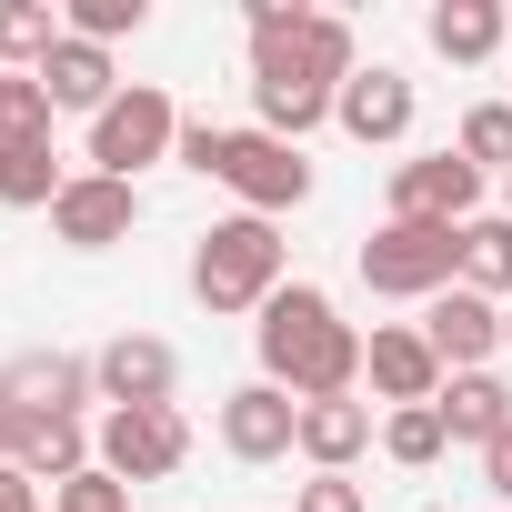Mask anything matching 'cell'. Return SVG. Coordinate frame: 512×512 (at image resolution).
<instances>
[{
	"mask_svg": "<svg viewBox=\"0 0 512 512\" xmlns=\"http://www.w3.org/2000/svg\"><path fill=\"white\" fill-rule=\"evenodd\" d=\"M221 452H231V462H282V452H302V402H292L282 382H241V392L221 402Z\"/></svg>",
	"mask_w": 512,
	"mask_h": 512,
	"instance_id": "obj_7",
	"label": "cell"
},
{
	"mask_svg": "<svg viewBox=\"0 0 512 512\" xmlns=\"http://www.w3.org/2000/svg\"><path fill=\"white\" fill-rule=\"evenodd\" d=\"M292 512H372V502H362V482H352V472H312Z\"/></svg>",
	"mask_w": 512,
	"mask_h": 512,
	"instance_id": "obj_29",
	"label": "cell"
},
{
	"mask_svg": "<svg viewBox=\"0 0 512 512\" xmlns=\"http://www.w3.org/2000/svg\"><path fill=\"white\" fill-rule=\"evenodd\" d=\"M0 392L21 402V422H81V402H101L91 362H71V352H21L0 372Z\"/></svg>",
	"mask_w": 512,
	"mask_h": 512,
	"instance_id": "obj_13",
	"label": "cell"
},
{
	"mask_svg": "<svg viewBox=\"0 0 512 512\" xmlns=\"http://www.w3.org/2000/svg\"><path fill=\"white\" fill-rule=\"evenodd\" d=\"M462 292L512 302V211H472L462 221Z\"/></svg>",
	"mask_w": 512,
	"mask_h": 512,
	"instance_id": "obj_20",
	"label": "cell"
},
{
	"mask_svg": "<svg viewBox=\"0 0 512 512\" xmlns=\"http://www.w3.org/2000/svg\"><path fill=\"white\" fill-rule=\"evenodd\" d=\"M352 71H362L352 61V21L312 11V31H292V41H251V111H262L272 141L302 151V131H322L342 111V81Z\"/></svg>",
	"mask_w": 512,
	"mask_h": 512,
	"instance_id": "obj_1",
	"label": "cell"
},
{
	"mask_svg": "<svg viewBox=\"0 0 512 512\" xmlns=\"http://www.w3.org/2000/svg\"><path fill=\"white\" fill-rule=\"evenodd\" d=\"M21 472H31V482L91 472V432H81V422H21Z\"/></svg>",
	"mask_w": 512,
	"mask_h": 512,
	"instance_id": "obj_23",
	"label": "cell"
},
{
	"mask_svg": "<svg viewBox=\"0 0 512 512\" xmlns=\"http://www.w3.org/2000/svg\"><path fill=\"white\" fill-rule=\"evenodd\" d=\"M502 211H512V171H502Z\"/></svg>",
	"mask_w": 512,
	"mask_h": 512,
	"instance_id": "obj_36",
	"label": "cell"
},
{
	"mask_svg": "<svg viewBox=\"0 0 512 512\" xmlns=\"http://www.w3.org/2000/svg\"><path fill=\"white\" fill-rule=\"evenodd\" d=\"M11 141H51V91L31 71H0V151Z\"/></svg>",
	"mask_w": 512,
	"mask_h": 512,
	"instance_id": "obj_25",
	"label": "cell"
},
{
	"mask_svg": "<svg viewBox=\"0 0 512 512\" xmlns=\"http://www.w3.org/2000/svg\"><path fill=\"white\" fill-rule=\"evenodd\" d=\"M161 151H181L171 91H161V81H121V101L91 121V171H101V181H131V171L161 161Z\"/></svg>",
	"mask_w": 512,
	"mask_h": 512,
	"instance_id": "obj_4",
	"label": "cell"
},
{
	"mask_svg": "<svg viewBox=\"0 0 512 512\" xmlns=\"http://www.w3.org/2000/svg\"><path fill=\"white\" fill-rule=\"evenodd\" d=\"M211 181H231V191H241V211H262V221H272V211H302V201H312V161H302L292 141H272L262 121L221 141V171H211Z\"/></svg>",
	"mask_w": 512,
	"mask_h": 512,
	"instance_id": "obj_6",
	"label": "cell"
},
{
	"mask_svg": "<svg viewBox=\"0 0 512 512\" xmlns=\"http://www.w3.org/2000/svg\"><path fill=\"white\" fill-rule=\"evenodd\" d=\"M141 21H151V0H71V11H61V31H71V41H101V51H111L121 31H141Z\"/></svg>",
	"mask_w": 512,
	"mask_h": 512,
	"instance_id": "obj_27",
	"label": "cell"
},
{
	"mask_svg": "<svg viewBox=\"0 0 512 512\" xmlns=\"http://www.w3.org/2000/svg\"><path fill=\"white\" fill-rule=\"evenodd\" d=\"M342 312H332V292L322 282H282L272 302H262V332H251V342H262V382H292L302 372V352L332 332Z\"/></svg>",
	"mask_w": 512,
	"mask_h": 512,
	"instance_id": "obj_8",
	"label": "cell"
},
{
	"mask_svg": "<svg viewBox=\"0 0 512 512\" xmlns=\"http://www.w3.org/2000/svg\"><path fill=\"white\" fill-rule=\"evenodd\" d=\"M332 121H342L362 151H372V141H402V131H412V81H402L392 61H372V71L342 81V111H332Z\"/></svg>",
	"mask_w": 512,
	"mask_h": 512,
	"instance_id": "obj_15",
	"label": "cell"
},
{
	"mask_svg": "<svg viewBox=\"0 0 512 512\" xmlns=\"http://www.w3.org/2000/svg\"><path fill=\"white\" fill-rule=\"evenodd\" d=\"M432 412H442V432H452V442H472V452H482L492 432H512V382H502V372H452Z\"/></svg>",
	"mask_w": 512,
	"mask_h": 512,
	"instance_id": "obj_18",
	"label": "cell"
},
{
	"mask_svg": "<svg viewBox=\"0 0 512 512\" xmlns=\"http://www.w3.org/2000/svg\"><path fill=\"white\" fill-rule=\"evenodd\" d=\"M0 512H41V482L21 462H0Z\"/></svg>",
	"mask_w": 512,
	"mask_h": 512,
	"instance_id": "obj_33",
	"label": "cell"
},
{
	"mask_svg": "<svg viewBox=\"0 0 512 512\" xmlns=\"http://www.w3.org/2000/svg\"><path fill=\"white\" fill-rule=\"evenodd\" d=\"M91 462H101V472H121V482H171V472L191 462V422H181V402L101 412V432H91Z\"/></svg>",
	"mask_w": 512,
	"mask_h": 512,
	"instance_id": "obj_5",
	"label": "cell"
},
{
	"mask_svg": "<svg viewBox=\"0 0 512 512\" xmlns=\"http://www.w3.org/2000/svg\"><path fill=\"white\" fill-rule=\"evenodd\" d=\"M191 292H201L211 312H262V302L282 292V231H272L262 211L211 221L201 251H191Z\"/></svg>",
	"mask_w": 512,
	"mask_h": 512,
	"instance_id": "obj_2",
	"label": "cell"
},
{
	"mask_svg": "<svg viewBox=\"0 0 512 512\" xmlns=\"http://www.w3.org/2000/svg\"><path fill=\"white\" fill-rule=\"evenodd\" d=\"M221 141H231L221 121H181V171H201V181H211V171H221Z\"/></svg>",
	"mask_w": 512,
	"mask_h": 512,
	"instance_id": "obj_30",
	"label": "cell"
},
{
	"mask_svg": "<svg viewBox=\"0 0 512 512\" xmlns=\"http://www.w3.org/2000/svg\"><path fill=\"white\" fill-rule=\"evenodd\" d=\"M382 452H392L402 472H432V462L452 452V432H442V412H432V402H412V412H382Z\"/></svg>",
	"mask_w": 512,
	"mask_h": 512,
	"instance_id": "obj_24",
	"label": "cell"
},
{
	"mask_svg": "<svg viewBox=\"0 0 512 512\" xmlns=\"http://www.w3.org/2000/svg\"><path fill=\"white\" fill-rule=\"evenodd\" d=\"M422 342H432V362L442 372H492V352H502V302H482V292H442V302H422Z\"/></svg>",
	"mask_w": 512,
	"mask_h": 512,
	"instance_id": "obj_10",
	"label": "cell"
},
{
	"mask_svg": "<svg viewBox=\"0 0 512 512\" xmlns=\"http://www.w3.org/2000/svg\"><path fill=\"white\" fill-rule=\"evenodd\" d=\"M31 81L51 91V111H91V121L121 101V81H111V51H101V41H71V31H61V51H51Z\"/></svg>",
	"mask_w": 512,
	"mask_h": 512,
	"instance_id": "obj_16",
	"label": "cell"
},
{
	"mask_svg": "<svg viewBox=\"0 0 512 512\" xmlns=\"http://www.w3.org/2000/svg\"><path fill=\"white\" fill-rule=\"evenodd\" d=\"M91 382H101V402H111V412H141V402H171L181 352H171L161 332H121V342H101V352H91Z\"/></svg>",
	"mask_w": 512,
	"mask_h": 512,
	"instance_id": "obj_11",
	"label": "cell"
},
{
	"mask_svg": "<svg viewBox=\"0 0 512 512\" xmlns=\"http://www.w3.org/2000/svg\"><path fill=\"white\" fill-rule=\"evenodd\" d=\"M131 221H141V191L131 181H101V171H71V191L51 201V231L71 251H111V241H131Z\"/></svg>",
	"mask_w": 512,
	"mask_h": 512,
	"instance_id": "obj_12",
	"label": "cell"
},
{
	"mask_svg": "<svg viewBox=\"0 0 512 512\" xmlns=\"http://www.w3.org/2000/svg\"><path fill=\"white\" fill-rule=\"evenodd\" d=\"M51 512H131V482H121V472H101V462H91V472H71V482H61V492H51Z\"/></svg>",
	"mask_w": 512,
	"mask_h": 512,
	"instance_id": "obj_28",
	"label": "cell"
},
{
	"mask_svg": "<svg viewBox=\"0 0 512 512\" xmlns=\"http://www.w3.org/2000/svg\"><path fill=\"white\" fill-rule=\"evenodd\" d=\"M61 191H71V171H61L51 141H11V151H0V201H11V211H51Z\"/></svg>",
	"mask_w": 512,
	"mask_h": 512,
	"instance_id": "obj_21",
	"label": "cell"
},
{
	"mask_svg": "<svg viewBox=\"0 0 512 512\" xmlns=\"http://www.w3.org/2000/svg\"><path fill=\"white\" fill-rule=\"evenodd\" d=\"M292 31H312L302 0H251V41H292Z\"/></svg>",
	"mask_w": 512,
	"mask_h": 512,
	"instance_id": "obj_31",
	"label": "cell"
},
{
	"mask_svg": "<svg viewBox=\"0 0 512 512\" xmlns=\"http://www.w3.org/2000/svg\"><path fill=\"white\" fill-rule=\"evenodd\" d=\"M422 31H432V51H442V61H462V71H472V61H492V51L512 41L502 0H442V11H432Z\"/></svg>",
	"mask_w": 512,
	"mask_h": 512,
	"instance_id": "obj_19",
	"label": "cell"
},
{
	"mask_svg": "<svg viewBox=\"0 0 512 512\" xmlns=\"http://www.w3.org/2000/svg\"><path fill=\"white\" fill-rule=\"evenodd\" d=\"M61 51V11L51 0H0V71H41Z\"/></svg>",
	"mask_w": 512,
	"mask_h": 512,
	"instance_id": "obj_22",
	"label": "cell"
},
{
	"mask_svg": "<svg viewBox=\"0 0 512 512\" xmlns=\"http://www.w3.org/2000/svg\"><path fill=\"white\" fill-rule=\"evenodd\" d=\"M472 171H512V101H482L472 121H462V141H452Z\"/></svg>",
	"mask_w": 512,
	"mask_h": 512,
	"instance_id": "obj_26",
	"label": "cell"
},
{
	"mask_svg": "<svg viewBox=\"0 0 512 512\" xmlns=\"http://www.w3.org/2000/svg\"><path fill=\"white\" fill-rule=\"evenodd\" d=\"M362 382H372V402H392V412H412V402H442V362H432V342L422 332H372L362 342Z\"/></svg>",
	"mask_w": 512,
	"mask_h": 512,
	"instance_id": "obj_14",
	"label": "cell"
},
{
	"mask_svg": "<svg viewBox=\"0 0 512 512\" xmlns=\"http://www.w3.org/2000/svg\"><path fill=\"white\" fill-rule=\"evenodd\" d=\"M482 492H502V502H512V432H492V442H482Z\"/></svg>",
	"mask_w": 512,
	"mask_h": 512,
	"instance_id": "obj_32",
	"label": "cell"
},
{
	"mask_svg": "<svg viewBox=\"0 0 512 512\" xmlns=\"http://www.w3.org/2000/svg\"><path fill=\"white\" fill-rule=\"evenodd\" d=\"M0 462H21V402L0 392Z\"/></svg>",
	"mask_w": 512,
	"mask_h": 512,
	"instance_id": "obj_34",
	"label": "cell"
},
{
	"mask_svg": "<svg viewBox=\"0 0 512 512\" xmlns=\"http://www.w3.org/2000/svg\"><path fill=\"white\" fill-rule=\"evenodd\" d=\"M472 201H482V171L462 161V151H422V161H402L392 171V221H472Z\"/></svg>",
	"mask_w": 512,
	"mask_h": 512,
	"instance_id": "obj_9",
	"label": "cell"
},
{
	"mask_svg": "<svg viewBox=\"0 0 512 512\" xmlns=\"http://www.w3.org/2000/svg\"><path fill=\"white\" fill-rule=\"evenodd\" d=\"M362 282L382 302H442L462 282V231L452 221H382L362 241Z\"/></svg>",
	"mask_w": 512,
	"mask_h": 512,
	"instance_id": "obj_3",
	"label": "cell"
},
{
	"mask_svg": "<svg viewBox=\"0 0 512 512\" xmlns=\"http://www.w3.org/2000/svg\"><path fill=\"white\" fill-rule=\"evenodd\" d=\"M502 352H512V302H502Z\"/></svg>",
	"mask_w": 512,
	"mask_h": 512,
	"instance_id": "obj_35",
	"label": "cell"
},
{
	"mask_svg": "<svg viewBox=\"0 0 512 512\" xmlns=\"http://www.w3.org/2000/svg\"><path fill=\"white\" fill-rule=\"evenodd\" d=\"M362 452H372V402H352V392L342 402H302V462L312 472H352Z\"/></svg>",
	"mask_w": 512,
	"mask_h": 512,
	"instance_id": "obj_17",
	"label": "cell"
}]
</instances>
